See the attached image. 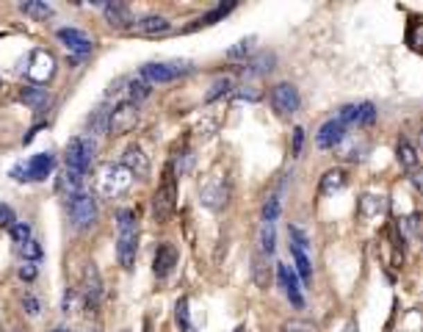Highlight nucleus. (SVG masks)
I'll return each instance as SVG.
<instances>
[{
  "label": "nucleus",
  "mask_w": 423,
  "mask_h": 332,
  "mask_svg": "<svg viewBox=\"0 0 423 332\" xmlns=\"http://www.w3.org/2000/svg\"><path fill=\"white\" fill-rule=\"evenodd\" d=\"M116 222H119V238H116V258H119V266L122 269H133L136 263V250H139V219L130 208H122L116 213Z\"/></svg>",
  "instance_id": "nucleus-1"
},
{
  "label": "nucleus",
  "mask_w": 423,
  "mask_h": 332,
  "mask_svg": "<svg viewBox=\"0 0 423 332\" xmlns=\"http://www.w3.org/2000/svg\"><path fill=\"white\" fill-rule=\"evenodd\" d=\"M130 183H133V175H130L122 164H105V166H100V172H97L94 189H97V194H100L103 200H114V197L125 194V191L130 189Z\"/></svg>",
  "instance_id": "nucleus-2"
},
{
  "label": "nucleus",
  "mask_w": 423,
  "mask_h": 332,
  "mask_svg": "<svg viewBox=\"0 0 423 332\" xmlns=\"http://www.w3.org/2000/svg\"><path fill=\"white\" fill-rule=\"evenodd\" d=\"M175 200H178V177H175V166L164 169V180L153 197V216L155 222H169V216L175 213Z\"/></svg>",
  "instance_id": "nucleus-3"
},
{
  "label": "nucleus",
  "mask_w": 423,
  "mask_h": 332,
  "mask_svg": "<svg viewBox=\"0 0 423 332\" xmlns=\"http://www.w3.org/2000/svg\"><path fill=\"white\" fill-rule=\"evenodd\" d=\"M189 69H191L189 61H169V64H164V61H150V64L141 67V78H144L150 86H153V83H169V80L180 78V75H186Z\"/></svg>",
  "instance_id": "nucleus-4"
},
{
  "label": "nucleus",
  "mask_w": 423,
  "mask_h": 332,
  "mask_svg": "<svg viewBox=\"0 0 423 332\" xmlns=\"http://www.w3.org/2000/svg\"><path fill=\"white\" fill-rule=\"evenodd\" d=\"M92 161H94V141L89 136L69 139V144H67V166L80 172V175H86Z\"/></svg>",
  "instance_id": "nucleus-5"
},
{
  "label": "nucleus",
  "mask_w": 423,
  "mask_h": 332,
  "mask_svg": "<svg viewBox=\"0 0 423 332\" xmlns=\"http://www.w3.org/2000/svg\"><path fill=\"white\" fill-rule=\"evenodd\" d=\"M69 219H72L75 230H89L97 222V202H94V197L86 194V191L69 197Z\"/></svg>",
  "instance_id": "nucleus-6"
},
{
  "label": "nucleus",
  "mask_w": 423,
  "mask_h": 332,
  "mask_svg": "<svg viewBox=\"0 0 423 332\" xmlns=\"http://www.w3.org/2000/svg\"><path fill=\"white\" fill-rule=\"evenodd\" d=\"M53 166H55V158L50 152H39L28 164L14 166L11 169V177H17V180H44L53 172Z\"/></svg>",
  "instance_id": "nucleus-7"
},
{
  "label": "nucleus",
  "mask_w": 423,
  "mask_h": 332,
  "mask_svg": "<svg viewBox=\"0 0 423 332\" xmlns=\"http://www.w3.org/2000/svg\"><path fill=\"white\" fill-rule=\"evenodd\" d=\"M55 67H58V61H55V55L50 53V50H33L31 53V61H28V78L33 80V83H47L53 75H55Z\"/></svg>",
  "instance_id": "nucleus-8"
},
{
  "label": "nucleus",
  "mask_w": 423,
  "mask_h": 332,
  "mask_svg": "<svg viewBox=\"0 0 423 332\" xmlns=\"http://www.w3.org/2000/svg\"><path fill=\"white\" fill-rule=\"evenodd\" d=\"M139 122V105L133 100H125L119 103L114 111H111V125H108V133L111 136H122L128 130H133Z\"/></svg>",
  "instance_id": "nucleus-9"
},
{
  "label": "nucleus",
  "mask_w": 423,
  "mask_h": 332,
  "mask_svg": "<svg viewBox=\"0 0 423 332\" xmlns=\"http://www.w3.org/2000/svg\"><path fill=\"white\" fill-rule=\"evenodd\" d=\"M271 105L279 116H293L299 111V91L291 83H277L271 89Z\"/></svg>",
  "instance_id": "nucleus-10"
},
{
  "label": "nucleus",
  "mask_w": 423,
  "mask_h": 332,
  "mask_svg": "<svg viewBox=\"0 0 423 332\" xmlns=\"http://www.w3.org/2000/svg\"><path fill=\"white\" fill-rule=\"evenodd\" d=\"M200 200H202L205 208L221 211L227 205V200H230V189H227V183L221 177H208L202 183V189H200Z\"/></svg>",
  "instance_id": "nucleus-11"
},
{
  "label": "nucleus",
  "mask_w": 423,
  "mask_h": 332,
  "mask_svg": "<svg viewBox=\"0 0 423 332\" xmlns=\"http://www.w3.org/2000/svg\"><path fill=\"white\" fill-rule=\"evenodd\" d=\"M58 42L75 55H89L94 50V42L78 28H58Z\"/></svg>",
  "instance_id": "nucleus-12"
},
{
  "label": "nucleus",
  "mask_w": 423,
  "mask_h": 332,
  "mask_svg": "<svg viewBox=\"0 0 423 332\" xmlns=\"http://www.w3.org/2000/svg\"><path fill=\"white\" fill-rule=\"evenodd\" d=\"M277 280H279L285 297L291 299V305L302 311V308H304V297H302V283H299V277H296L285 263H279V266H277Z\"/></svg>",
  "instance_id": "nucleus-13"
},
{
  "label": "nucleus",
  "mask_w": 423,
  "mask_h": 332,
  "mask_svg": "<svg viewBox=\"0 0 423 332\" xmlns=\"http://www.w3.org/2000/svg\"><path fill=\"white\" fill-rule=\"evenodd\" d=\"M122 166H125V169H128L133 177H141V180L150 175V158H147V155H144V150H141V147H136V144L125 150V155H122Z\"/></svg>",
  "instance_id": "nucleus-14"
},
{
  "label": "nucleus",
  "mask_w": 423,
  "mask_h": 332,
  "mask_svg": "<svg viewBox=\"0 0 423 332\" xmlns=\"http://www.w3.org/2000/svg\"><path fill=\"white\" fill-rule=\"evenodd\" d=\"M175 266H178V250H175L172 244H161V247L155 250V261H153L155 277H161V280L169 277Z\"/></svg>",
  "instance_id": "nucleus-15"
},
{
  "label": "nucleus",
  "mask_w": 423,
  "mask_h": 332,
  "mask_svg": "<svg viewBox=\"0 0 423 332\" xmlns=\"http://www.w3.org/2000/svg\"><path fill=\"white\" fill-rule=\"evenodd\" d=\"M343 136H346V128H343L338 119H329V122H324V125L318 128L316 144H318L321 150H332L335 144H340V141H343Z\"/></svg>",
  "instance_id": "nucleus-16"
},
{
  "label": "nucleus",
  "mask_w": 423,
  "mask_h": 332,
  "mask_svg": "<svg viewBox=\"0 0 423 332\" xmlns=\"http://www.w3.org/2000/svg\"><path fill=\"white\" fill-rule=\"evenodd\" d=\"M100 297H103V283H100V272L97 266L92 263L86 269V277H83V299L89 308H97L100 305Z\"/></svg>",
  "instance_id": "nucleus-17"
},
{
  "label": "nucleus",
  "mask_w": 423,
  "mask_h": 332,
  "mask_svg": "<svg viewBox=\"0 0 423 332\" xmlns=\"http://www.w3.org/2000/svg\"><path fill=\"white\" fill-rule=\"evenodd\" d=\"M103 11H105V22H108L111 28H128V25L133 22L130 8L122 6V3H105Z\"/></svg>",
  "instance_id": "nucleus-18"
},
{
  "label": "nucleus",
  "mask_w": 423,
  "mask_h": 332,
  "mask_svg": "<svg viewBox=\"0 0 423 332\" xmlns=\"http://www.w3.org/2000/svg\"><path fill=\"white\" fill-rule=\"evenodd\" d=\"M172 28V22L166 17H144L133 25L136 33H147V36H155V33H166Z\"/></svg>",
  "instance_id": "nucleus-19"
},
{
  "label": "nucleus",
  "mask_w": 423,
  "mask_h": 332,
  "mask_svg": "<svg viewBox=\"0 0 423 332\" xmlns=\"http://www.w3.org/2000/svg\"><path fill=\"white\" fill-rule=\"evenodd\" d=\"M108 125H111V111L105 105H97L89 116V133L94 136H105L108 133Z\"/></svg>",
  "instance_id": "nucleus-20"
},
{
  "label": "nucleus",
  "mask_w": 423,
  "mask_h": 332,
  "mask_svg": "<svg viewBox=\"0 0 423 332\" xmlns=\"http://www.w3.org/2000/svg\"><path fill=\"white\" fill-rule=\"evenodd\" d=\"M291 255H293V261H296V269H299V277L304 280V286H310V280H313V266H310V258H307V252H304L302 247H296V244H291Z\"/></svg>",
  "instance_id": "nucleus-21"
},
{
  "label": "nucleus",
  "mask_w": 423,
  "mask_h": 332,
  "mask_svg": "<svg viewBox=\"0 0 423 332\" xmlns=\"http://www.w3.org/2000/svg\"><path fill=\"white\" fill-rule=\"evenodd\" d=\"M385 211V197L379 194H363L360 197V216H377Z\"/></svg>",
  "instance_id": "nucleus-22"
},
{
  "label": "nucleus",
  "mask_w": 423,
  "mask_h": 332,
  "mask_svg": "<svg viewBox=\"0 0 423 332\" xmlns=\"http://www.w3.org/2000/svg\"><path fill=\"white\" fill-rule=\"evenodd\" d=\"M343 186H346V172L343 169H329L324 175V180H321V191L324 194H332V191H338Z\"/></svg>",
  "instance_id": "nucleus-23"
},
{
  "label": "nucleus",
  "mask_w": 423,
  "mask_h": 332,
  "mask_svg": "<svg viewBox=\"0 0 423 332\" xmlns=\"http://www.w3.org/2000/svg\"><path fill=\"white\" fill-rule=\"evenodd\" d=\"M399 161H402V166H404L407 172L418 166V152H415V147H413L407 139L399 141Z\"/></svg>",
  "instance_id": "nucleus-24"
},
{
  "label": "nucleus",
  "mask_w": 423,
  "mask_h": 332,
  "mask_svg": "<svg viewBox=\"0 0 423 332\" xmlns=\"http://www.w3.org/2000/svg\"><path fill=\"white\" fill-rule=\"evenodd\" d=\"M19 8H22L25 14L36 17V19H50V17H53V6H47V3H39V0H28V3H22Z\"/></svg>",
  "instance_id": "nucleus-25"
},
{
  "label": "nucleus",
  "mask_w": 423,
  "mask_h": 332,
  "mask_svg": "<svg viewBox=\"0 0 423 332\" xmlns=\"http://www.w3.org/2000/svg\"><path fill=\"white\" fill-rule=\"evenodd\" d=\"M274 247H277L274 225H271V222H263V227H260V250H263V255H271Z\"/></svg>",
  "instance_id": "nucleus-26"
},
{
  "label": "nucleus",
  "mask_w": 423,
  "mask_h": 332,
  "mask_svg": "<svg viewBox=\"0 0 423 332\" xmlns=\"http://www.w3.org/2000/svg\"><path fill=\"white\" fill-rule=\"evenodd\" d=\"M178 313V324H180V332H194V324H191V319H189V299L183 297V299H178V308H175Z\"/></svg>",
  "instance_id": "nucleus-27"
},
{
  "label": "nucleus",
  "mask_w": 423,
  "mask_h": 332,
  "mask_svg": "<svg viewBox=\"0 0 423 332\" xmlns=\"http://www.w3.org/2000/svg\"><path fill=\"white\" fill-rule=\"evenodd\" d=\"M144 97H150V83H147L144 78H133V80H130V100L139 105Z\"/></svg>",
  "instance_id": "nucleus-28"
},
{
  "label": "nucleus",
  "mask_w": 423,
  "mask_h": 332,
  "mask_svg": "<svg viewBox=\"0 0 423 332\" xmlns=\"http://www.w3.org/2000/svg\"><path fill=\"white\" fill-rule=\"evenodd\" d=\"M252 44H254V36H249V39L238 42L235 47H230V50H227V58H232V61H238V58H246V55L252 53Z\"/></svg>",
  "instance_id": "nucleus-29"
},
{
  "label": "nucleus",
  "mask_w": 423,
  "mask_h": 332,
  "mask_svg": "<svg viewBox=\"0 0 423 332\" xmlns=\"http://www.w3.org/2000/svg\"><path fill=\"white\" fill-rule=\"evenodd\" d=\"M277 216H279V197L274 194V197H268L266 200V205H263V222H277Z\"/></svg>",
  "instance_id": "nucleus-30"
},
{
  "label": "nucleus",
  "mask_w": 423,
  "mask_h": 332,
  "mask_svg": "<svg viewBox=\"0 0 423 332\" xmlns=\"http://www.w3.org/2000/svg\"><path fill=\"white\" fill-rule=\"evenodd\" d=\"M374 119H377L374 103H363L360 111H357V125H374Z\"/></svg>",
  "instance_id": "nucleus-31"
},
{
  "label": "nucleus",
  "mask_w": 423,
  "mask_h": 332,
  "mask_svg": "<svg viewBox=\"0 0 423 332\" xmlns=\"http://www.w3.org/2000/svg\"><path fill=\"white\" fill-rule=\"evenodd\" d=\"M11 236H14V241H17L19 247H25V244L31 241V227H28L25 222H14V227H11Z\"/></svg>",
  "instance_id": "nucleus-32"
},
{
  "label": "nucleus",
  "mask_w": 423,
  "mask_h": 332,
  "mask_svg": "<svg viewBox=\"0 0 423 332\" xmlns=\"http://www.w3.org/2000/svg\"><path fill=\"white\" fill-rule=\"evenodd\" d=\"M230 86H232V83H230L227 78H218V80H216V83L211 86V91H208V97H205V100H208V103L218 100L221 94H227V91H230Z\"/></svg>",
  "instance_id": "nucleus-33"
},
{
  "label": "nucleus",
  "mask_w": 423,
  "mask_h": 332,
  "mask_svg": "<svg viewBox=\"0 0 423 332\" xmlns=\"http://www.w3.org/2000/svg\"><path fill=\"white\" fill-rule=\"evenodd\" d=\"M357 111H360V105H343L340 108V114H338V122L346 128V125H354L357 122Z\"/></svg>",
  "instance_id": "nucleus-34"
},
{
  "label": "nucleus",
  "mask_w": 423,
  "mask_h": 332,
  "mask_svg": "<svg viewBox=\"0 0 423 332\" xmlns=\"http://www.w3.org/2000/svg\"><path fill=\"white\" fill-rule=\"evenodd\" d=\"M271 64H274V55H268V53H266V55H260V58L252 64V69H249V72H252V75H263V72H268V69H271Z\"/></svg>",
  "instance_id": "nucleus-35"
},
{
  "label": "nucleus",
  "mask_w": 423,
  "mask_h": 332,
  "mask_svg": "<svg viewBox=\"0 0 423 332\" xmlns=\"http://www.w3.org/2000/svg\"><path fill=\"white\" fill-rule=\"evenodd\" d=\"M410 44L423 47V22L421 19H415V22L410 25Z\"/></svg>",
  "instance_id": "nucleus-36"
},
{
  "label": "nucleus",
  "mask_w": 423,
  "mask_h": 332,
  "mask_svg": "<svg viewBox=\"0 0 423 332\" xmlns=\"http://www.w3.org/2000/svg\"><path fill=\"white\" fill-rule=\"evenodd\" d=\"M78 299H80V294L78 291H67L64 294V313H75V308H78Z\"/></svg>",
  "instance_id": "nucleus-37"
},
{
  "label": "nucleus",
  "mask_w": 423,
  "mask_h": 332,
  "mask_svg": "<svg viewBox=\"0 0 423 332\" xmlns=\"http://www.w3.org/2000/svg\"><path fill=\"white\" fill-rule=\"evenodd\" d=\"M22 100L31 103V105H36V103L44 100V89H25V91H22Z\"/></svg>",
  "instance_id": "nucleus-38"
},
{
  "label": "nucleus",
  "mask_w": 423,
  "mask_h": 332,
  "mask_svg": "<svg viewBox=\"0 0 423 332\" xmlns=\"http://www.w3.org/2000/svg\"><path fill=\"white\" fill-rule=\"evenodd\" d=\"M22 250H25L28 261H39V258H42V247H39V241H33V238H31V241H28Z\"/></svg>",
  "instance_id": "nucleus-39"
},
{
  "label": "nucleus",
  "mask_w": 423,
  "mask_h": 332,
  "mask_svg": "<svg viewBox=\"0 0 423 332\" xmlns=\"http://www.w3.org/2000/svg\"><path fill=\"white\" fill-rule=\"evenodd\" d=\"M0 227H14V211L0 202Z\"/></svg>",
  "instance_id": "nucleus-40"
},
{
  "label": "nucleus",
  "mask_w": 423,
  "mask_h": 332,
  "mask_svg": "<svg viewBox=\"0 0 423 332\" xmlns=\"http://www.w3.org/2000/svg\"><path fill=\"white\" fill-rule=\"evenodd\" d=\"M19 277H22V280H28V283H31V280H33V277H36V263H33V261H25V263H22V266H19Z\"/></svg>",
  "instance_id": "nucleus-41"
},
{
  "label": "nucleus",
  "mask_w": 423,
  "mask_h": 332,
  "mask_svg": "<svg viewBox=\"0 0 423 332\" xmlns=\"http://www.w3.org/2000/svg\"><path fill=\"white\" fill-rule=\"evenodd\" d=\"M282 332H316L313 330V324H307V322H288Z\"/></svg>",
  "instance_id": "nucleus-42"
},
{
  "label": "nucleus",
  "mask_w": 423,
  "mask_h": 332,
  "mask_svg": "<svg viewBox=\"0 0 423 332\" xmlns=\"http://www.w3.org/2000/svg\"><path fill=\"white\" fill-rule=\"evenodd\" d=\"M418 222H421V216H418V213H413V216H407V219L402 222V227H404V236H410V233H415V230H418Z\"/></svg>",
  "instance_id": "nucleus-43"
},
{
  "label": "nucleus",
  "mask_w": 423,
  "mask_h": 332,
  "mask_svg": "<svg viewBox=\"0 0 423 332\" xmlns=\"http://www.w3.org/2000/svg\"><path fill=\"white\" fill-rule=\"evenodd\" d=\"M22 308H25L31 316H39V313H42V308H39V299H36V297H25V299H22Z\"/></svg>",
  "instance_id": "nucleus-44"
},
{
  "label": "nucleus",
  "mask_w": 423,
  "mask_h": 332,
  "mask_svg": "<svg viewBox=\"0 0 423 332\" xmlns=\"http://www.w3.org/2000/svg\"><path fill=\"white\" fill-rule=\"evenodd\" d=\"M410 183L418 189L423 194V166H415V169H410Z\"/></svg>",
  "instance_id": "nucleus-45"
},
{
  "label": "nucleus",
  "mask_w": 423,
  "mask_h": 332,
  "mask_svg": "<svg viewBox=\"0 0 423 332\" xmlns=\"http://www.w3.org/2000/svg\"><path fill=\"white\" fill-rule=\"evenodd\" d=\"M302 147H304V130L296 128L293 130V155H302Z\"/></svg>",
  "instance_id": "nucleus-46"
},
{
  "label": "nucleus",
  "mask_w": 423,
  "mask_h": 332,
  "mask_svg": "<svg viewBox=\"0 0 423 332\" xmlns=\"http://www.w3.org/2000/svg\"><path fill=\"white\" fill-rule=\"evenodd\" d=\"M421 147H423V133H421Z\"/></svg>",
  "instance_id": "nucleus-47"
}]
</instances>
